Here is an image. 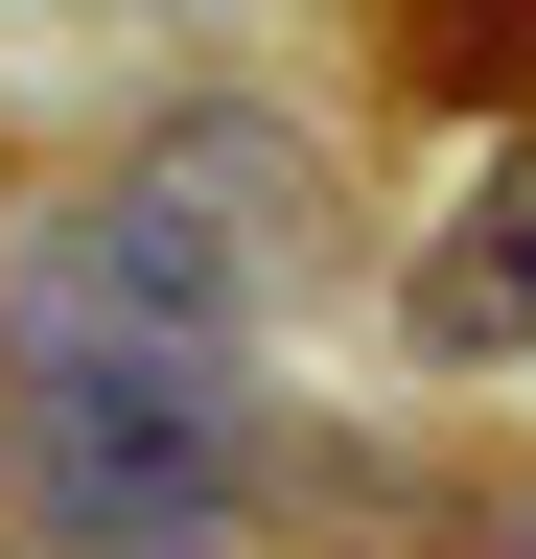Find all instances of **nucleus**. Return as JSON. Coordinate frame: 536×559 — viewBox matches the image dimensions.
<instances>
[{"label":"nucleus","instance_id":"obj_4","mask_svg":"<svg viewBox=\"0 0 536 559\" xmlns=\"http://www.w3.org/2000/svg\"><path fill=\"white\" fill-rule=\"evenodd\" d=\"M490 559H536V489H513V513H490Z\"/></svg>","mask_w":536,"mask_h":559},{"label":"nucleus","instance_id":"obj_2","mask_svg":"<svg viewBox=\"0 0 536 559\" xmlns=\"http://www.w3.org/2000/svg\"><path fill=\"white\" fill-rule=\"evenodd\" d=\"M234 304H257V234L211 187H94L0 257V373H94V349H211L234 373Z\"/></svg>","mask_w":536,"mask_h":559},{"label":"nucleus","instance_id":"obj_3","mask_svg":"<svg viewBox=\"0 0 536 559\" xmlns=\"http://www.w3.org/2000/svg\"><path fill=\"white\" fill-rule=\"evenodd\" d=\"M396 349H420V373H513V349H536V140L396 257Z\"/></svg>","mask_w":536,"mask_h":559},{"label":"nucleus","instance_id":"obj_1","mask_svg":"<svg viewBox=\"0 0 536 559\" xmlns=\"http://www.w3.org/2000/svg\"><path fill=\"white\" fill-rule=\"evenodd\" d=\"M0 489L47 559H187L257 489V396L211 349H94V373H0Z\"/></svg>","mask_w":536,"mask_h":559}]
</instances>
